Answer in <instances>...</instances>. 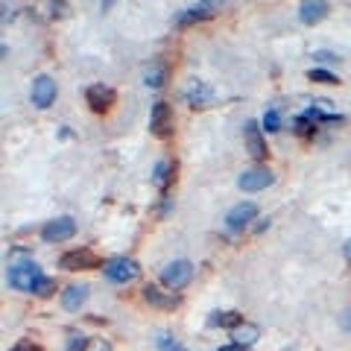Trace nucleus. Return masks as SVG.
<instances>
[{"label": "nucleus", "instance_id": "4468645a", "mask_svg": "<svg viewBox=\"0 0 351 351\" xmlns=\"http://www.w3.org/2000/svg\"><path fill=\"white\" fill-rule=\"evenodd\" d=\"M176 170H179V167H176V161L164 158V161L156 164V170H152V182H156L161 191H167L170 184L176 182Z\"/></svg>", "mask_w": 351, "mask_h": 351}, {"label": "nucleus", "instance_id": "bb28decb", "mask_svg": "<svg viewBox=\"0 0 351 351\" xmlns=\"http://www.w3.org/2000/svg\"><path fill=\"white\" fill-rule=\"evenodd\" d=\"M158 348H173V343H170L167 334H158Z\"/></svg>", "mask_w": 351, "mask_h": 351}, {"label": "nucleus", "instance_id": "2eb2a0df", "mask_svg": "<svg viewBox=\"0 0 351 351\" xmlns=\"http://www.w3.org/2000/svg\"><path fill=\"white\" fill-rule=\"evenodd\" d=\"M85 302H88V287H82V284H71V287L62 293V307L64 311H80Z\"/></svg>", "mask_w": 351, "mask_h": 351}, {"label": "nucleus", "instance_id": "f257e3e1", "mask_svg": "<svg viewBox=\"0 0 351 351\" xmlns=\"http://www.w3.org/2000/svg\"><path fill=\"white\" fill-rule=\"evenodd\" d=\"M41 278H44L41 267H38V263H32V261L12 263V269H9V284H12L15 290H21V293H32Z\"/></svg>", "mask_w": 351, "mask_h": 351}, {"label": "nucleus", "instance_id": "f8f14e48", "mask_svg": "<svg viewBox=\"0 0 351 351\" xmlns=\"http://www.w3.org/2000/svg\"><path fill=\"white\" fill-rule=\"evenodd\" d=\"M328 18V0H302L299 3V21L304 27H316Z\"/></svg>", "mask_w": 351, "mask_h": 351}, {"label": "nucleus", "instance_id": "473e14b6", "mask_svg": "<svg viewBox=\"0 0 351 351\" xmlns=\"http://www.w3.org/2000/svg\"><path fill=\"white\" fill-rule=\"evenodd\" d=\"M173 351H188V348H173Z\"/></svg>", "mask_w": 351, "mask_h": 351}, {"label": "nucleus", "instance_id": "aec40b11", "mask_svg": "<svg viewBox=\"0 0 351 351\" xmlns=\"http://www.w3.org/2000/svg\"><path fill=\"white\" fill-rule=\"evenodd\" d=\"M164 80H167V71H164L161 64H152V68H147V73H144V82L149 88H161Z\"/></svg>", "mask_w": 351, "mask_h": 351}, {"label": "nucleus", "instance_id": "4be33fe9", "mask_svg": "<svg viewBox=\"0 0 351 351\" xmlns=\"http://www.w3.org/2000/svg\"><path fill=\"white\" fill-rule=\"evenodd\" d=\"M261 126H263V132H278V129H281V114H278V108H269V112L263 114Z\"/></svg>", "mask_w": 351, "mask_h": 351}, {"label": "nucleus", "instance_id": "6ab92c4d", "mask_svg": "<svg viewBox=\"0 0 351 351\" xmlns=\"http://www.w3.org/2000/svg\"><path fill=\"white\" fill-rule=\"evenodd\" d=\"M211 15H214V9L202 3V6L184 9V15H179V18H176V24H179V27H188V24H196V21H208Z\"/></svg>", "mask_w": 351, "mask_h": 351}, {"label": "nucleus", "instance_id": "2f4dec72", "mask_svg": "<svg viewBox=\"0 0 351 351\" xmlns=\"http://www.w3.org/2000/svg\"><path fill=\"white\" fill-rule=\"evenodd\" d=\"M202 3H205V6H211V9H217L219 3H226V0H202Z\"/></svg>", "mask_w": 351, "mask_h": 351}, {"label": "nucleus", "instance_id": "c85d7f7f", "mask_svg": "<svg viewBox=\"0 0 351 351\" xmlns=\"http://www.w3.org/2000/svg\"><path fill=\"white\" fill-rule=\"evenodd\" d=\"M219 351H249L246 346H237V343H232V346H226V348H219Z\"/></svg>", "mask_w": 351, "mask_h": 351}, {"label": "nucleus", "instance_id": "412c9836", "mask_svg": "<svg viewBox=\"0 0 351 351\" xmlns=\"http://www.w3.org/2000/svg\"><path fill=\"white\" fill-rule=\"evenodd\" d=\"M307 80L311 82H319V85H339V80L331 71H322V68H311L307 71Z\"/></svg>", "mask_w": 351, "mask_h": 351}, {"label": "nucleus", "instance_id": "a878e982", "mask_svg": "<svg viewBox=\"0 0 351 351\" xmlns=\"http://www.w3.org/2000/svg\"><path fill=\"white\" fill-rule=\"evenodd\" d=\"M9 351H41L36 343H32V339H18V343L9 348Z\"/></svg>", "mask_w": 351, "mask_h": 351}, {"label": "nucleus", "instance_id": "9d476101", "mask_svg": "<svg viewBox=\"0 0 351 351\" xmlns=\"http://www.w3.org/2000/svg\"><path fill=\"white\" fill-rule=\"evenodd\" d=\"M243 141H246V152L255 161H263V158L269 156L267 141H263V129L255 123V120H249V123L243 126Z\"/></svg>", "mask_w": 351, "mask_h": 351}, {"label": "nucleus", "instance_id": "a211bd4d", "mask_svg": "<svg viewBox=\"0 0 351 351\" xmlns=\"http://www.w3.org/2000/svg\"><path fill=\"white\" fill-rule=\"evenodd\" d=\"M184 100H188L193 108H199V106H205L208 100H211V88H208L205 82H191V88L184 91Z\"/></svg>", "mask_w": 351, "mask_h": 351}, {"label": "nucleus", "instance_id": "39448f33", "mask_svg": "<svg viewBox=\"0 0 351 351\" xmlns=\"http://www.w3.org/2000/svg\"><path fill=\"white\" fill-rule=\"evenodd\" d=\"M85 103H88V108H91L94 114H108L112 112V106H114V91L108 85H103V82H94V85L85 88Z\"/></svg>", "mask_w": 351, "mask_h": 351}, {"label": "nucleus", "instance_id": "423d86ee", "mask_svg": "<svg viewBox=\"0 0 351 351\" xmlns=\"http://www.w3.org/2000/svg\"><path fill=\"white\" fill-rule=\"evenodd\" d=\"M149 132L156 138H161V141H167L173 135V108H170V103L158 100L156 106H152V112H149Z\"/></svg>", "mask_w": 351, "mask_h": 351}, {"label": "nucleus", "instance_id": "20e7f679", "mask_svg": "<svg viewBox=\"0 0 351 351\" xmlns=\"http://www.w3.org/2000/svg\"><path fill=\"white\" fill-rule=\"evenodd\" d=\"M59 267L68 272H85V269H97L100 267V255L91 249H71L59 258Z\"/></svg>", "mask_w": 351, "mask_h": 351}, {"label": "nucleus", "instance_id": "7ed1b4c3", "mask_svg": "<svg viewBox=\"0 0 351 351\" xmlns=\"http://www.w3.org/2000/svg\"><path fill=\"white\" fill-rule=\"evenodd\" d=\"M103 272L112 284H129L141 276V267L132 258H112L103 263Z\"/></svg>", "mask_w": 351, "mask_h": 351}, {"label": "nucleus", "instance_id": "7c9ffc66", "mask_svg": "<svg viewBox=\"0 0 351 351\" xmlns=\"http://www.w3.org/2000/svg\"><path fill=\"white\" fill-rule=\"evenodd\" d=\"M343 255H346V261H348V263H351V240H348V243H346V246H343Z\"/></svg>", "mask_w": 351, "mask_h": 351}, {"label": "nucleus", "instance_id": "b1692460", "mask_svg": "<svg viewBox=\"0 0 351 351\" xmlns=\"http://www.w3.org/2000/svg\"><path fill=\"white\" fill-rule=\"evenodd\" d=\"M32 293H36L38 299H47V295L56 293V278H47V276H44V278L36 284V290H32Z\"/></svg>", "mask_w": 351, "mask_h": 351}, {"label": "nucleus", "instance_id": "6e6552de", "mask_svg": "<svg viewBox=\"0 0 351 351\" xmlns=\"http://www.w3.org/2000/svg\"><path fill=\"white\" fill-rule=\"evenodd\" d=\"M56 94H59V88H56V82H53V76L41 73V76H36V82H32L29 100L36 108H50L53 100H56Z\"/></svg>", "mask_w": 351, "mask_h": 351}, {"label": "nucleus", "instance_id": "393cba45", "mask_svg": "<svg viewBox=\"0 0 351 351\" xmlns=\"http://www.w3.org/2000/svg\"><path fill=\"white\" fill-rule=\"evenodd\" d=\"M82 351H114V348H112V343H108V339H103V337H88V343H85Z\"/></svg>", "mask_w": 351, "mask_h": 351}, {"label": "nucleus", "instance_id": "dca6fc26", "mask_svg": "<svg viewBox=\"0 0 351 351\" xmlns=\"http://www.w3.org/2000/svg\"><path fill=\"white\" fill-rule=\"evenodd\" d=\"M258 337H261V328H258V325H252V322H243V325H237L234 331H232V343L246 346V348H249Z\"/></svg>", "mask_w": 351, "mask_h": 351}, {"label": "nucleus", "instance_id": "ddd939ff", "mask_svg": "<svg viewBox=\"0 0 351 351\" xmlns=\"http://www.w3.org/2000/svg\"><path fill=\"white\" fill-rule=\"evenodd\" d=\"M144 299L152 304V307H161V311H173V307H179V293H164L161 287H156V284H149V287H144Z\"/></svg>", "mask_w": 351, "mask_h": 351}, {"label": "nucleus", "instance_id": "9b49d317", "mask_svg": "<svg viewBox=\"0 0 351 351\" xmlns=\"http://www.w3.org/2000/svg\"><path fill=\"white\" fill-rule=\"evenodd\" d=\"M255 217H258V205H255V202H240V205H234L232 211H228L226 226L232 228V232H243V228H246Z\"/></svg>", "mask_w": 351, "mask_h": 351}, {"label": "nucleus", "instance_id": "f03ea898", "mask_svg": "<svg viewBox=\"0 0 351 351\" xmlns=\"http://www.w3.org/2000/svg\"><path fill=\"white\" fill-rule=\"evenodd\" d=\"M193 278V267H191V261H173L167 263V267L161 269V284L167 287L170 293H179L184 290L191 284Z\"/></svg>", "mask_w": 351, "mask_h": 351}, {"label": "nucleus", "instance_id": "cd10ccee", "mask_svg": "<svg viewBox=\"0 0 351 351\" xmlns=\"http://www.w3.org/2000/svg\"><path fill=\"white\" fill-rule=\"evenodd\" d=\"M339 322H343V328H346V331H351V307H348V311L343 313V319H339Z\"/></svg>", "mask_w": 351, "mask_h": 351}, {"label": "nucleus", "instance_id": "1a4fd4ad", "mask_svg": "<svg viewBox=\"0 0 351 351\" xmlns=\"http://www.w3.org/2000/svg\"><path fill=\"white\" fill-rule=\"evenodd\" d=\"M73 234H76L73 217H56V219H50V223H44V228H41V237L47 240V243H64V240H71Z\"/></svg>", "mask_w": 351, "mask_h": 351}, {"label": "nucleus", "instance_id": "5701e85b", "mask_svg": "<svg viewBox=\"0 0 351 351\" xmlns=\"http://www.w3.org/2000/svg\"><path fill=\"white\" fill-rule=\"evenodd\" d=\"M50 18L53 21H62V18H68L71 15V6H68V0H50Z\"/></svg>", "mask_w": 351, "mask_h": 351}, {"label": "nucleus", "instance_id": "f3484780", "mask_svg": "<svg viewBox=\"0 0 351 351\" xmlns=\"http://www.w3.org/2000/svg\"><path fill=\"white\" fill-rule=\"evenodd\" d=\"M208 325H211V328H232V331H234L237 325H243V316H240L237 311H217V313H211Z\"/></svg>", "mask_w": 351, "mask_h": 351}, {"label": "nucleus", "instance_id": "c756f323", "mask_svg": "<svg viewBox=\"0 0 351 351\" xmlns=\"http://www.w3.org/2000/svg\"><path fill=\"white\" fill-rule=\"evenodd\" d=\"M112 6H114V0H100V9H103V12H108Z\"/></svg>", "mask_w": 351, "mask_h": 351}, {"label": "nucleus", "instance_id": "0eeeda50", "mask_svg": "<svg viewBox=\"0 0 351 351\" xmlns=\"http://www.w3.org/2000/svg\"><path fill=\"white\" fill-rule=\"evenodd\" d=\"M272 182H276V176H272L269 167H252L246 173H240L237 188L246 191V193H258V191H267Z\"/></svg>", "mask_w": 351, "mask_h": 351}]
</instances>
